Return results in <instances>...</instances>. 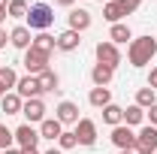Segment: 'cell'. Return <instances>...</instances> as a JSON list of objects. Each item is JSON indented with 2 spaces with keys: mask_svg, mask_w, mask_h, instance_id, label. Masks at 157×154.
<instances>
[{
  "mask_svg": "<svg viewBox=\"0 0 157 154\" xmlns=\"http://www.w3.org/2000/svg\"><path fill=\"white\" fill-rule=\"evenodd\" d=\"M154 55H157V39H151V37H136V39H130L127 58H130L133 67H145V64H151Z\"/></svg>",
  "mask_w": 157,
  "mask_h": 154,
  "instance_id": "cell-1",
  "label": "cell"
},
{
  "mask_svg": "<svg viewBox=\"0 0 157 154\" xmlns=\"http://www.w3.org/2000/svg\"><path fill=\"white\" fill-rule=\"evenodd\" d=\"M52 21H55V12H52V6H45V3H33L30 9H27V24H30V30H48L52 27Z\"/></svg>",
  "mask_w": 157,
  "mask_h": 154,
  "instance_id": "cell-2",
  "label": "cell"
},
{
  "mask_svg": "<svg viewBox=\"0 0 157 154\" xmlns=\"http://www.w3.org/2000/svg\"><path fill=\"white\" fill-rule=\"evenodd\" d=\"M21 64L27 67V73H30V76H39V73H45V70H48V55L30 45V48L24 52V60H21Z\"/></svg>",
  "mask_w": 157,
  "mask_h": 154,
  "instance_id": "cell-3",
  "label": "cell"
},
{
  "mask_svg": "<svg viewBox=\"0 0 157 154\" xmlns=\"http://www.w3.org/2000/svg\"><path fill=\"white\" fill-rule=\"evenodd\" d=\"M136 151L139 154H157V127H142V133H136Z\"/></svg>",
  "mask_w": 157,
  "mask_h": 154,
  "instance_id": "cell-4",
  "label": "cell"
},
{
  "mask_svg": "<svg viewBox=\"0 0 157 154\" xmlns=\"http://www.w3.org/2000/svg\"><path fill=\"white\" fill-rule=\"evenodd\" d=\"M94 52H97V64H106V67H112V70L121 64V52H118L115 42H97Z\"/></svg>",
  "mask_w": 157,
  "mask_h": 154,
  "instance_id": "cell-5",
  "label": "cell"
},
{
  "mask_svg": "<svg viewBox=\"0 0 157 154\" xmlns=\"http://www.w3.org/2000/svg\"><path fill=\"white\" fill-rule=\"evenodd\" d=\"M112 142H115L121 151H133V148H136V133H133L127 124H118L115 130H112Z\"/></svg>",
  "mask_w": 157,
  "mask_h": 154,
  "instance_id": "cell-6",
  "label": "cell"
},
{
  "mask_svg": "<svg viewBox=\"0 0 157 154\" xmlns=\"http://www.w3.org/2000/svg\"><path fill=\"white\" fill-rule=\"evenodd\" d=\"M21 115L27 118V124H42L45 121V103L42 100H24V106H21Z\"/></svg>",
  "mask_w": 157,
  "mask_h": 154,
  "instance_id": "cell-7",
  "label": "cell"
},
{
  "mask_svg": "<svg viewBox=\"0 0 157 154\" xmlns=\"http://www.w3.org/2000/svg\"><path fill=\"white\" fill-rule=\"evenodd\" d=\"M76 139H78V145H94V142H97V124H94L91 118H78Z\"/></svg>",
  "mask_w": 157,
  "mask_h": 154,
  "instance_id": "cell-8",
  "label": "cell"
},
{
  "mask_svg": "<svg viewBox=\"0 0 157 154\" xmlns=\"http://www.w3.org/2000/svg\"><path fill=\"white\" fill-rule=\"evenodd\" d=\"M15 142H18V148H21V151H24V148H36L39 133L33 130V124H21L18 130H15Z\"/></svg>",
  "mask_w": 157,
  "mask_h": 154,
  "instance_id": "cell-9",
  "label": "cell"
},
{
  "mask_svg": "<svg viewBox=\"0 0 157 154\" xmlns=\"http://www.w3.org/2000/svg\"><path fill=\"white\" fill-rule=\"evenodd\" d=\"M15 91H18V97H21V100H36V97L42 94V91H39L36 76H24V79H18Z\"/></svg>",
  "mask_w": 157,
  "mask_h": 154,
  "instance_id": "cell-10",
  "label": "cell"
},
{
  "mask_svg": "<svg viewBox=\"0 0 157 154\" xmlns=\"http://www.w3.org/2000/svg\"><path fill=\"white\" fill-rule=\"evenodd\" d=\"M9 42L15 45V48H30L33 45V37H30V27H24V24H18V27H12L9 30Z\"/></svg>",
  "mask_w": 157,
  "mask_h": 154,
  "instance_id": "cell-11",
  "label": "cell"
},
{
  "mask_svg": "<svg viewBox=\"0 0 157 154\" xmlns=\"http://www.w3.org/2000/svg\"><path fill=\"white\" fill-rule=\"evenodd\" d=\"M60 133H63V124H60L58 118H45V121L39 124V136H42V139H52V142H55V139H60Z\"/></svg>",
  "mask_w": 157,
  "mask_h": 154,
  "instance_id": "cell-12",
  "label": "cell"
},
{
  "mask_svg": "<svg viewBox=\"0 0 157 154\" xmlns=\"http://www.w3.org/2000/svg\"><path fill=\"white\" fill-rule=\"evenodd\" d=\"M88 27H91V12H88V9H73V12H70V30L82 33V30H88Z\"/></svg>",
  "mask_w": 157,
  "mask_h": 154,
  "instance_id": "cell-13",
  "label": "cell"
},
{
  "mask_svg": "<svg viewBox=\"0 0 157 154\" xmlns=\"http://www.w3.org/2000/svg\"><path fill=\"white\" fill-rule=\"evenodd\" d=\"M58 121L60 124H78V106L70 103V100H63L58 106Z\"/></svg>",
  "mask_w": 157,
  "mask_h": 154,
  "instance_id": "cell-14",
  "label": "cell"
},
{
  "mask_svg": "<svg viewBox=\"0 0 157 154\" xmlns=\"http://www.w3.org/2000/svg\"><path fill=\"white\" fill-rule=\"evenodd\" d=\"M36 82H39V91H45V94H55V91H60V88H58L60 79H58V73H55V70H45V73H39Z\"/></svg>",
  "mask_w": 157,
  "mask_h": 154,
  "instance_id": "cell-15",
  "label": "cell"
},
{
  "mask_svg": "<svg viewBox=\"0 0 157 154\" xmlns=\"http://www.w3.org/2000/svg\"><path fill=\"white\" fill-rule=\"evenodd\" d=\"M127 12H124V6L118 3V0H109V3H103V18L112 21V24H121V18H124Z\"/></svg>",
  "mask_w": 157,
  "mask_h": 154,
  "instance_id": "cell-16",
  "label": "cell"
},
{
  "mask_svg": "<svg viewBox=\"0 0 157 154\" xmlns=\"http://www.w3.org/2000/svg\"><path fill=\"white\" fill-rule=\"evenodd\" d=\"M112 76H115V70H112V67H106V64H97V67L91 70V79H94V85H97V88H106V85L112 82Z\"/></svg>",
  "mask_w": 157,
  "mask_h": 154,
  "instance_id": "cell-17",
  "label": "cell"
},
{
  "mask_svg": "<svg viewBox=\"0 0 157 154\" xmlns=\"http://www.w3.org/2000/svg\"><path fill=\"white\" fill-rule=\"evenodd\" d=\"M78 45H82V37H78L76 30H63L58 37V48L60 52H76Z\"/></svg>",
  "mask_w": 157,
  "mask_h": 154,
  "instance_id": "cell-18",
  "label": "cell"
},
{
  "mask_svg": "<svg viewBox=\"0 0 157 154\" xmlns=\"http://www.w3.org/2000/svg\"><path fill=\"white\" fill-rule=\"evenodd\" d=\"M33 48H39V52H45V55H52L55 48H58V37H52V33H39V37H33Z\"/></svg>",
  "mask_w": 157,
  "mask_h": 154,
  "instance_id": "cell-19",
  "label": "cell"
},
{
  "mask_svg": "<svg viewBox=\"0 0 157 154\" xmlns=\"http://www.w3.org/2000/svg\"><path fill=\"white\" fill-rule=\"evenodd\" d=\"M0 106H3V112H6V115H18L21 106H24V100H21L18 94H6L3 100H0Z\"/></svg>",
  "mask_w": 157,
  "mask_h": 154,
  "instance_id": "cell-20",
  "label": "cell"
},
{
  "mask_svg": "<svg viewBox=\"0 0 157 154\" xmlns=\"http://www.w3.org/2000/svg\"><path fill=\"white\" fill-rule=\"evenodd\" d=\"M88 100H91V106H97V109H106V106L112 103V94H109V88H94Z\"/></svg>",
  "mask_w": 157,
  "mask_h": 154,
  "instance_id": "cell-21",
  "label": "cell"
},
{
  "mask_svg": "<svg viewBox=\"0 0 157 154\" xmlns=\"http://www.w3.org/2000/svg\"><path fill=\"white\" fill-rule=\"evenodd\" d=\"M103 121H106V124H112V127H118V124L124 121V109L115 106V103H109V106L103 109Z\"/></svg>",
  "mask_w": 157,
  "mask_h": 154,
  "instance_id": "cell-22",
  "label": "cell"
},
{
  "mask_svg": "<svg viewBox=\"0 0 157 154\" xmlns=\"http://www.w3.org/2000/svg\"><path fill=\"white\" fill-rule=\"evenodd\" d=\"M127 39H133V33H130V27L127 24H112V30H109V42H127Z\"/></svg>",
  "mask_w": 157,
  "mask_h": 154,
  "instance_id": "cell-23",
  "label": "cell"
},
{
  "mask_svg": "<svg viewBox=\"0 0 157 154\" xmlns=\"http://www.w3.org/2000/svg\"><path fill=\"white\" fill-rule=\"evenodd\" d=\"M142 118H145L142 106H127V109H124V124H127V127H136V124H142Z\"/></svg>",
  "mask_w": 157,
  "mask_h": 154,
  "instance_id": "cell-24",
  "label": "cell"
},
{
  "mask_svg": "<svg viewBox=\"0 0 157 154\" xmlns=\"http://www.w3.org/2000/svg\"><path fill=\"white\" fill-rule=\"evenodd\" d=\"M6 12H9V18H27V0H9Z\"/></svg>",
  "mask_w": 157,
  "mask_h": 154,
  "instance_id": "cell-25",
  "label": "cell"
},
{
  "mask_svg": "<svg viewBox=\"0 0 157 154\" xmlns=\"http://www.w3.org/2000/svg\"><path fill=\"white\" fill-rule=\"evenodd\" d=\"M157 100H154V91L151 88H139L136 91V106H142V109H151Z\"/></svg>",
  "mask_w": 157,
  "mask_h": 154,
  "instance_id": "cell-26",
  "label": "cell"
},
{
  "mask_svg": "<svg viewBox=\"0 0 157 154\" xmlns=\"http://www.w3.org/2000/svg\"><path fill=\"white\" fill-rule=\"evenodd\" d=\"M0 85H3L6 91L18 85V76H15V70H12V67H0Z\"/></svg>",
  "mask_w": 157,
  "mask_h": 154,
  "instance_id": "cell-27",
  "label": "cell"
},
{
  "mask_svg": "<svg viewBox=\"0 0 157 154\" xmlns=\"http://www.w3.org/2000/svg\"><path fill=\"white\" fill-rule=\"evenodd\" d=\"M58 145H60V151H70V148H76V145H78L76 130H73V133H70V130H63V133H60V139H58Z\"/></svg>",
  "mask_w": 157,
  "mask_h": 154,
  "instance_id": "cell-28",
  "label": "cell"
},
{
  "mask_svg": "<svg viewBox=\"0 0 157 154\" xmlns=\"http://www.w3.org/2000/svg\"><path fill=\"white\" fill-rule=\"evenodd\" d=\"M12 142H15V133L6 127V124H0V151H6V148H12Z\"/></svg>",
  "mask_w": 157,
  "mask_h": 154,
  "instance_id": "cell-29",
  "label": "cell"
},
{
  "mask_svg": "<svg viewBox=\"0 0 157 154\" xmlns=\"http://www.w3.org/2000/svg\"><path fill=\"white\" fill-rule=\"evenodd\" d=\"M118 3L124 6V12H127V15H130V12H136L139 6H142V0H118Z\"/></svg>",
  "mask_w": 157,
  "mask_h": 154,
  "instance_id": "cell-30",
  "label": "cell"
},
{
  "mask_svg": "<svg viewBox=\"0 0 157 154\" xmlns=\"http://www.w3.org/2000/svg\"><path fill=\"white\" fill-rule=\"evenodd\" d=\"M148 121H151V127H157V103L148 109Z\"/></svg>",
  "mask_w": 157,
  "mask_h": 154,
  "instance_id": "cell-31",
  "label": "cell"
},
{
  "mask_svg": "<svg viewBox=\"0 0 157 154\" xmlns=\"http://www.w3.org/2000/svg\"><path fill=\"white\" fill-rule=\"evenodd\" d=\"M148 88H151V91H154V88H157V67H154V70H151V76H148Z\"/></svg>",
  "mask_w": 157,
  "mask_h": 154,
  "instance_id": "cell-32",
  "label": "cell"
},
{
  "mask_svg": "<svg viewBox=\"0 0 157 154\" xmlns=\"http://www.w3.org/2000/svg\"><path fill=\"white\" fill-rule=\"evenodd\" d=\"M6 42H9V33H6V30H3V27H0V48H3V45H6Z\"/></svg>",
  "mask_w": 157,
  "mask_h": 154,
  "instance_id": "cell-33",
  "label": "cell"
},
{
  "mask_svg": "<svg viewBox=\"0 0 157 154\" xmlns=\"http://www.w3.org/2000/svg\"><path fill=\"white\" fill-rule=\"evenodd\" d=\"M3 154H24V151H21V148H6Z\"/></svg>",
  "mask_w": 157,
  "mask_h": 154,
  "instance_id": "cell-34",
  "label": "cell"
},
{
  "mask_svg": "<svg viewBox=\"0 0 157 154\" xmlns=\"http://www.w3.org/2000/svg\"><path fill=\"white\" fill-rule=\"evenodd\" d=\"M60 6H73V3H76V0H58Z\"/></svg>",
  "mask_w": 157,
  "mask_h": 154,
  "instance_id": "cell-35",
  "label": "cell"
},
{
  "mask_svg": "<svg viewBox=\"0 0 157 154\" xmlns=\"http://www.w3.org/2000/svg\"><path fill=\"white\" fill-rule=\"evenodd\" d=\"M6 15H9V12H6V9H0V21H6Z\"/></svg>",
  "mask_w": 157,
  "mask_h": 154,
  "instance_id": "cell-36",
  "label": "cell"
},
{
  "mask_svg": "<svg viewBox=\"0 0 157 154\" xmlns=\"http://www.w3.org/2000/svg\"><path fill=\"white\" fill-rule=\"evenodd\" d=\"M24 154H39V151H36V148H24Z\"/></svg>",
  "mask_w": 157,
  "mask_h": 154,
  "instance_id": "cell-37",
  "label": "cell"
},
{
  "mask_svg": "<svg viewBox=\"0 0 157 154\" xmlns=\"http://www.w3.org/2000/svg\"><path fill=\"white\" fill-rule=\"evenodd\" d=\"M45 154H60V148H48V151H45Z\"/></svg>",
  "mask_w": 157,
  "mask_h": 154,
  "instance_id": "cell-38",
  "label": "cell"
},
{
  "mask_svg": "<svg viewBox=\"0 0 157 154\" xmlns=\"http://www.w3.org/2000/svg\"><path fill=\"white\" fill-rule=\"evenodd\" d=\"M6 6H9V0H0V9H6Z\"/></svg>",
  "mask_w": 157,
  "mask_h": 154,
  "instance_id": "cell-39",
  "label": "cell"
},
{
  "mask_svg": "<svg viewBox=\"0 0 157 154\" xmlns=\"http://www.w3.org/2000/svg\"><path fill=\"white\" fill-rule=\"evenodd\" d=\"M3 97H6V88H3V85H0V100H3Z\"/></svg>",
  "mask_w": 157,
  "mask_h": 154,
  "instance_id": "cell-40",
  "label": "cell"
},
{
  "mask_svg": "<svg viewBox=\"0 0 157 154\" xmlns=\"http://www.w3.org/2000/svg\"><path fill=\"white\" fill-rule=\"evenodd\" d=\"M121 154H136V151H121Z\"/></svg>",
  "mask_w": 157,
  "mask_h": 154,
  "instance_id": "cell-41",
  "label": "cell"
},
{
  "mask_svg": "<svg viewBox=\"0 0 157 154\" xmlns=\"http://www.w3.org/2000/svg\"><path fill=\"white\" fill-rule=\"evenodd\" d=\"M100 3H109V0H100Z\"/></svg>",
  "mask_w": 157,
  "mask_h": 154,
  "instance_id": "cell-42",
  "label": "cell"
}]
</instances>
